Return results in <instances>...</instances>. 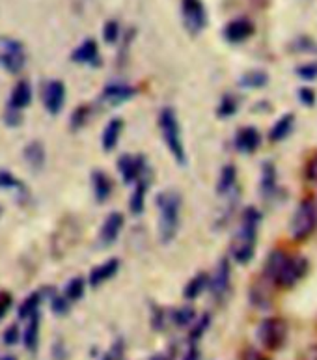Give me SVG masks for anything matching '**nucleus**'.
Masks as SVG:
<instances>
[{
	"mask_svg": "<svg viewBox=\"0 0 317 360\" xmlns=\"http://www.w3.org/2000/svg\"><path fill=\"white\" fill-rule=\"evenodd\" d=\"M159 129H161L162 140L167 144L168 151L172 153L178 165L187 162V153H185V144H183L181 125H179L178 114L172 107H164L159 114Z\"/></svg>",
	"mask_w": 317,
	"mask_h": 360,
	"instance_id": "20e7f679",
	"label": "nucleus"
},
{
	"mask_svg": "<svg viewBox=\"0 0 317 360\" xmlns=\"http://www.w3.org/2000/svg\"><path fill=\"white\" fill-rule=\"evenodd\" d=\"M295 127V114H284L282 118L276 120L269 131L271 142H282L291 135V131Z\"/></svg>",
	"mask_w": 317,
	"mask_h": 360,
	"instance_id": "b1692460",
	"label": "nucleus"
},
{
	"mask_svg": "<svg viewBox=\"0 0 317 360\" xmlns=\"http://www.w3.org/2000/svg\"><path fill=\"white\" fill-rule=\"evenodd\" d=\"M91 191H93V196H96L97 204H105L110 194H112V179L108 174H105L103 170H93L91 172Z\"/></svg>",
	"mask_w": 317,
	"mask_h": 360,
	"instance_id": "a211bd4d",
	"label": "nucleus"
},
{
	"mask_svg": "<svg viewBox=\"0 0 317 360\" xmlns=\"http://www.w3.org/2000/svg\"><path fill=\"white\" fill-rule=\"evenodd\" d=\"M259 224H261V213L254 205L242 211L241 224L231 241V258L239 265H247L252 262L256 254Z\"/></svg>",
	"mask_w": 317,
	"mask_h": 360,
	"instance_id": "f03ea898",
	"label": "nucleus"
},
{
	"mask_svg": "<svg viewBox=\"0 0 317 360\" xmlns=\"http://www.w3.org/2000/svg\"><path fill=\"white\" fill-rule=\"evenodd\" d=\"M41 302H44V291H34V293H30V295L22 301L21 307H19V319H25V321H27L28 317L34 316V314H38Z\"/></svg>",
	"mask_w": 317,
	"mask_h": 360,
	"instance_id": "cd10ccee",
	"label": "nucleus"
},
{
	"mask_svg": "<svg viewBox=\"0 0 317 360\" xmlns=\"http://www.w3.org/2000/svg\"><path fill=\"white\" fill-rule=\"evenodd\" d=\"M90 116H91V110L90 107H86V105L75 108V112L71 114V129H81V127H84Z\"/></svg>",
	"mask_w": 317,
	"mask_h": 360,
	"instance_id": "c9c22d12",
	"label": "nucleus"
},
{
	"mask_svg": "<svg viewBox=\"0 0 317 360\" xmlns=\"http://www.w3.org/2000/svg\"><path fill=\"white\" fill-rule=\"evenodd\" d=\"M22 342H25V347L30 353H36L39 345V312L34 314L27 319V328L22 333Z\"/></svg>",
	"mask_w": 317,
	"mask_h": 360,
	"instance_id": "393cba45",
	"label": "nucleus"
},
{
	"mask_svg": "<svg viewBox=\"0 0 317 360\" xmlns=\"http://www.w3.org/2000/svg\"><path fill=\"white\" fill-rule=\"evenodd\" d=\"M51 308H53L54 314L65 316V314L70 312L71 302L67 301L65 295H62V293H53V295H51Z\"/></svg>",
	"mask_w": 317,
	"mask_h": 360,
	"instance_id": "e433bc0d",
	"label": "nucleus"
},
{
	"mask_svg": "<svg viewBox=\"0 0 317 360\" xmlns=\"http://www.w3.org/2000/svg\"><path fill=\"white\" fill-rule=\"evenodd\" d=\"M11 304H13V299H11L10 293L8 291H0V321H2V317L6 314L10 312Z\"/></svg>",
	"mask_w": 317,
	"mask_h": 360,
	"instance_id": "79ce46f5",
	"label": "nucleus"
},
{
	"mask_svg": "<svg viewBox=\"0 0 317 360\" xmlns=\"http://www.w3.org/2000/svg\"><path fill=\"white\" fill-rule=\"evenodd\" d=\"M32 86L28 81H19L15 86L11 88L10 101H8V107L15 108V110H25V108L32 103Z\"/></svg>",
	"mask_w": 317,
	"mask_h": 360,
	"instance_id": "aec40b11",
	"label": "nucleus"
},
{
	"mask_svg": "<svg viewBox=\"0 0 317 360\" xmlns=\"http://www.w3.org/2000/svg\"><path fill=\"white\" fill-rule=\"evenodd\" d=\"M237 185V168L233 165H226V167L221 170V176H219V181H216V193L219 194H228L231 193Z\"/></svg>",
	"mask_w": 317,
	"mask_h": 360,
	"instance_id": "bb28decb",
	"label": "nucleus"
},
{
	"mask_svg": "<svg viewBox=\"0 0 317 360\" xmlns=\"http://www.w3.org/2000/svg\"><path fill=\"white\" fill-rule=\"evenodd\" d=\"M124 133V120L122 118H112L107 124V127L103 129L101 135V146L105 151L116 150V146L119 142V136Z\"/></svg>",
	"mask_w": 317,
	"mask_h": 360,
	"instance_id": "412c9836",
	"label": "nucleus"
},
{
	"mask_svg": "<svg viewBox=\"0 0 317 360\" xmlns=\"http://www.w3.org/2000/svg\"><path fill=\"white\" fill-rule=\"evenodd\" d=\"M118 172L125 183H135L140 176H144L148 172V165L142 155H131V153H124L118 159Z\"/></svg>",
	"mask_w": 317,
	"mask_h": 360,
	"instance_id": "9d476101",
	"label": "nucleus"
},
{
	"mask_svg": "<svg viewBox=\"0 0 317 360\" xmlns=\"http://www.w3.org/2000/svg\"><path fill=\"white\" fill-rule=\"evenodd\" d=\"M4 122L8 127H19L22 124V110H15V108H6Z\"/></svg>",
	"mask_w": 317,
	"mask_h": 360,
	"instance_id": "58836bf2",
	"label": "nucleus"
},
{
	"mask_svg": "<svg viewBox=\"0 0 317 360\" xmlns=\"http://www.w3.org/2000/svg\"><path fill=\"white\" fill-rule=\"evenodd\" d=\"M71 60L77 62V64L99 68V65H101V53H99V45H97L96 39H84V41L71 53Z\"/></svg>",
	"mask_w": 317,
	"mask_h": 360,
	"instance_id": "2eb2a0df",
	"label": "nucleus"
},
{
	"mask_svg": "<svg viewBox=\"0 0 317 360\" xmlns=\"http://www.w3.org/2000/svg\"><path fill=\"white\" fill-rule=\"evenodd\" d=\"M157 207H159V239L162 245H168L178 236L181 196L176 191H162L157 194Z\"/></svg>",
	"mask_w": 317,
	"mask_h": 360,
	"instance_id": "7ed1b4c3",
	"label": "nucleus"
},
{
	"mask_svg": "<svg viewBox=\"0 0 317 360\" xmlns=\"http://www.w3.org/2000/svg\"><path fill=\"white\" fill-rule=\"evenodd\" d=\"M19 338H21V330H19L17 325H10V327L4 330V334H2V342H4L6 345H15L17 342H19Z\"/></svg>",
	"mask_w": 317,
	"mask_h": 360,
	"instance_id": "ea45409f",
	"label": "nucleus"
},
{
	"mask_svg": "<svg viewBox=\"0 0 317 360\" xmlns=\"http://www.w3.org/2000/svg\"><path fill=\"white\" fill-rule=\"evenodd\" d=\"M304 360H317V345H312L304 351Z\"/></svg>",
	"mask_w": 317,
	"mask_h": 360,
	"instance_id": "de8ad7c7",
	"label": "nucleus"
},
{
	"mask_svg": "<svg viewBox=\"0 0 317 360\" xmlns=\"http://www.w3.org/2000/svg\"><path fill=\"white\" fill-rule=\"evenodd\" d=\"M170 319L176 327H188L196 321V310L193 307H181L172 310L170 314Z\"/></svg>",
	"mask_w": 317,
	"mask_h": 360,
	"instance_id": "2f4dec72",
	"label": "nucleus"
},
{
	"mask_svg": "<svg viewBox=\"0 0 317 360\" xmlns=\"http://www.w3.org/2000/svg\"><path fill=\"white\" fill-rule=\"evenodd\" d=\"M242 360H269L267 356L264 355V353H259L258 349H247L245 353H242Z\"/></svg>",
	"mask_w": 317,
	"mask_h": 360,
	"instance_id": "a18cd8bd",
	"label": "nucleus"
},
{
	"mask_svg": "<svg viewBox=\"0 0 317 360\" xmlns=\"http://www.w3.org/2000/svg\"><path fill=\"white\" fill-rule=\"evenodd\" d=\"M317 228V205L312 200H302L297 205L295 213L290 221V236L295 241H302L316 231Z\"/></svg>",
	"mask_w": 317,
	"mask_h": 360,
	"instance_id": "39448f33",
	"label": "nucleus"
},
{
	"mask_svg": "<svg viewBox=\"0 0 317 360\" xmlns=\"http://www.w3.org/2000/svg\"><path fill=\"white\" fill-rule=\"evenodd\" d=\"M22 155H25V161L30 168L34 170H41L45 167V159H47V153H45L44 144L39 142V140H32V142H28L25 146V151H22Z\"/></svg>",
	"mask_w": 317,
	"mask_h": 360,
	"instance_id": "4be33fe9",
	"label": "nucleus"
},
{
	"mask_svg": "<svg viewBox=\"0 0 317 360\" xmlns=\"http://www.w3.org/2000/svg\"><path fill=\"white\" fill-rule=\"evenodd\" d=\"M183 360H200L198 345L196 344L188 345V349H187V353H185V356H183Z\"/></svg>",
	"mask_w": 317,
	"mask_h": 360,
	"instance_id": "49530a36",
	"label": "nucleus"
},
{
	"mask_svg": "<svg viewBox=\"0 0 317 360\" xmlns=\"http://www.w3.org/2000/svg\"><path fill=\"white\" fill-rule=\"evenodd\" d=\"M267 82H269V75L261 70L247 71V73L239 79V84H241L242 88H248V90H259V88L267 86Z\"/></svg>",
	"mask_w": 317,
	"mask_h": 360,
	"instance_id": "c85d7f7f",
	"label": "nucleus"
},
{
	"mask_svg": "<svg viewBox=\"0 0 317 360\" xmlns=\"http://www.w3.org/2000/svg\"><path fill=\"white\" fill-rule=\"evenodd\" d=\"M258 342L265 349L278 351L287 340V323L282 317H267L258 325Z\"/></svg>",
	"mask_w": 317,
	"mask_h": 360,
	"instance_id": "423d86ee",
	"label": "nucleus"
},
{
	"mask_svg": "<svg viewBox=\"0 0 317 360\" xmlns=\"http://www.w3.org/2000/svg\"><path fill=\"white\" fill-rule=\"evenodd\" d=\"M308 273V262L299 254H290L282 248H274L265 262V278L276 288H293Z\"/></svg>",
	"mask_w": 317,
	"mask_h": 360,
	"instance_id": "f257e3e1",
	"label": "nucleus"
},
{
	"mask_svg": "<svg viewBox=\"0 0 317 360\" xmlns=\"http://www.w3.org/2000/svg\"><path fill=\"white\" fill-rule=\"evenodd\" d=\"M84 291H86V282H84V278L75 276V278H71L70 282H67V285H65L64 295L70 302H77L81 301L82 295H84Z\"/></svg>",
	"mask_w": 317,
	"mask_h": 360,
	"instance_id": "c756f323",
	"label": "nucleus"
},
{
	"mask_svg": "<svg viewBox=\"0 0 317 360\" xmlns=\"http://www.w3.org/2000/svg\"><path fill=\"white\" fill-rule=\"evenodd\" d=\"M122 36V28H119V22L110 19V21L105 22V27H103V39L107 41L108 45H114Z\"/></svg>",
	"mask_w": 317,
	"mask_h": 360,
	"instance_id": "f704fd0d",
	"label": "nucleus"
},
{
	"mask_svg": "<svg viewBox=\"0 0 317 360\" xmlns=\"http://www.w3.org/2000/svg\"><path fill=\"white\" fill-rule=\"evenodd\" d=\"M231 285V265L230 259L222 258L219 264H216V269L213 273V276H209V285L207 290L211 291V295L215 297L216 301H221L228 295Z\"/></svg>",
	"mask_w": 317,
	"mask_h": 360,
	"instance_id": "1a4fd4ad",
	"label": "nucleus"
},
{
	"mask_svg": "<svg viewBox=\"0 0 317 360\" xmlns=\"http://www.w3.org/2000/svg\"><path fill=\"white\" fill-rule=\"evenodd\" d=\"M150 360H172V353H157Z\"/></svg>",
	"mask_w": 317,
	"mask_h": 360,
	"instance_id": "09e8293b",
	"label": "nucleus"
},
{
	"mask_svg": "<svg viewBox=\"0 0 317 360\" xmlns=\"http://www.w3.org/2000/svg\"><path fill=\"white\" fill-rule=\"evenodd\" d=\"M118 271H119V259L110 258L90 271L88 282H90L91 288H99L101 284H105V282H108L110 278H114V276L118 274Z\"/></svg>",
	"mask_w": 317,
	"mask_h": 360,
	"instance_id": "f3484780",
	"label": "nucleus"
},
{
	"mask_svg": "<svg viewBox=\"0 0 317 360\" xmlns=\"http://www.w3.org/2000/svg\"><path fill=\"white\" fill-rule=\"evenodd\" d=\"M207 285H209V274L207 273L194 274L193 278L187 282V285H185L183 295H185V299H188V301H194V299H198V297L207 290Z\"/></svg>",
	"mask_w": 317,
	"mask_h": 360,
	"instance_id": "a878e982",
	"label": "nucleus"
},
{
	"mask_svg": "<svg viewBox=\"0 0 317 360\" xmlns=\"http://www.w3.org/2000/svg\"><path fill=\"white\" fill-rule=\"evenodd\" d=\"M148 187H150V172H145L144 176H140L135 181V191H133L129 200V210L133 215H142L144 213Z\"/></svg>",
	"mask_w": 317,
	"mask_h": 360,
	"instance_id": "6ab92c4d",
	"label": "nucleus"
},
{
	"mask_svg": "<svg viewBox=\"0 0 317 360\" xmlns=\"http://www.w3.org/2000/svg\"><path fill=\"white\" fill-rule=\"evenodd\" d=\"M233 146H235V150L239 153L250 155L261 146V135H259V131L256 127H242L235 133Z\"/></svg>",
	"mask_w": 317,
	"mask_h": 360,
	"instance_id": "dca6fc26",
	"label": "nucleus"
},
{
	"mask_svg": "<svg viewBox=\"0 0 317 360\" xmlns=\"http://www.w3.org/2000/svg\"><path fill=\"white\" fill-rule=\"evenodd\" d=\"M211 323V317L209 314H204V316L196 317V321H194V327L193 330H190V336H188V340H190V344H196L202 336H204V333L207 330V327H209Z\"/></svg>",
	"mask_w": 317,
	"mask_h": 360,
	"instance_id": "72a5a7b5",
	"label": "nucleus"
},
{
	"mask_svg": "<svg viewBox=\"0 0 317 360\" xmlns=\"http://www.w3.org/2000/svg\"><path fill=\"white\" fill-rule=\"evenodd\" d=\"M125 219L119 211H112L110 215L103 221L101 230H99V243L103 247H110L116 243V239L119 237L122 230H124Z\"/></svg>",
	"mask_w": 317,
	"mask_h": 360,
	"instance_id": "ddd939ff",
	"label": "nucleus"
},
{
	"mask_svg": "<svg viewBox=\"0 0 317 360\" xmlns=\"http://www.w3.org/2000/svg\"><path fill=\"white\" fill-rule=\"evenodd\" d=\"M254 30L256 28H254V22L250 19H247V17H237V19H231L226 27H224L222 36L230 44H242V41L252 38Z\"/></svg>",
	"mask_w": 317,
	"mask_h": 360,
	"instance_id": "f8f14e48",
	"label": "nucleus"
},
{
	"mask_svg": "<svg viewBox=\"0 0 317 360\" xmlns=\"http://www.w3.org/2000/svg\"><path fill=\"white\" fill-rule=\"evenodd\" d=\"M259 188H261V196L267 200L273 198L276 191H278V178H276V168H274L273 162H264Z\"/></svg>",
	"mask_w": 317,
	"mask_h": 360,
	"instance_id": "5701e85b",
	"label": "nucleus"
},
{
	"mask_svg": "<svg viewBox=\"0 0 317 360\" xmlns=\"http://www.w3.org/2000/svg\"><path fill=\"white\" fill-rule=\"evenodd\" d=\"M0 215H2V210H0Z\"/></svg>",
	"mask_w": 317,
	"mask_h": 360,
	"instance_id": "3c124183",
	"label": "nucleus"
},
{
	"mask_svg": "<svg viewBox=\"0 0 317 360\" xmlns=\"http://www.w3.org/2000/svg\"><path fill=\"white\" fill-rule=\"evenodd\" d=\"M299 99L304 107H312L313 103H316V91L312 88H301L299 90Z\"/></svg>",
	"mask_w": 317,
	"mask_h": 360,
	"instance_id": "37998d69",
	"label": "nucleus"
},
{
	"mask_svg": "<svg viewBox=\"0 0 317 360\" xmlns=\"http://www.w3.org/2000/svg\"><path fill=\"white\" fill-rule=\"evenodd\" d=\"M237 110H239V99L233 94H226V96H222L221 103L216 107V116L219 118H231V116H235Z\"/></svg>",
	"mask_w": 317,
	"mask_h": 360,
	"instance_id": "7c9ffc66",
	"label": "nucleus"
},
{
	"mask_svg": "<svg viewBox=\"0 0 317 360\" xmlns=\"http://www.w3.org/2000/svg\"><path fill=\"white\" fill-rule=\"evenodd\" d=\"M0 188L2 191H22L25 193V185H22L21 179H17L8 170H0Z\"/></svg>",
	"mask_w": 317,
	"mask_h": 360,
	"instance_id": "473e14b6",
	"label": "nucleus"
},
{
	"mask_svg": "<svg viewBox=\"0 0 317 360\" xmlns=\"http://www.w3.org/2000/svg\"><path fill=\"white\" fill-rule=\"evenodd\" d=\"M297 75L301 77L302 81H316L317 79V64H304L297 70Z\"/></svg>",
	"mask_w": 317,
	"mask_h": 360,
	"instance_id": "a19ab883",
	"label": "nucleus"
},
{
	"mask_svg": "<svg viewBox=\"0 0 317 360\" xmlns=\"http://www.w3.org/2000/svg\"><path fill=\"white\" fill-rule=\"evenodd\" d=\"M306 178L312 183H317V155L313 157L312 161L308 162L306 167Z\"/></svg>",
	"mask_w": 317,
	"mask_h": 360,
	"instance_id": "c03bdc74",
	"label": "nucleus"
},
{
	"mask_svg": "<svg viewBox=\"0 0 317 360\" xmlns=\"http://www.w3.org/2000/svg\"><path fill=\"white\" fill-rule=\"evenodd\" d=\"M183 25L188 34L198 36L207 27V11L202 0H181Z\"/></svg>",
	"mask_w": 317,
	"mask_h": 360,
	"instance_id": "6e6552de",
	"label": "nucleus"
},
{
	"mask_svg": "<svg viewBox=\"0 0 317 360\" xmlns=\"http://www.w3.org/2000/svg\"><path fill=\"white\" fill-rule=\"evenodd\" d=\"M0 360H15V356L8 355V356H2V359H0Z\"/></svg>",
	"mask_w": 317,
	"mask_h": 360,
	"instance_id": "8fccbe9b",
	"label": "nucleus"
},
{
	"mask_svg": "<svg viewBox=\"0 0 317 360\" xmlns=\"http://www.w3.org/2000/svg\"><path fill=\"white\" fill-rule=\"evenodd\" d=\"M136 96V90L125 82H108L107 86L103 88L101 99L108 105H124V103L131 101Z\"/></svg>",
	"mask_w": 317,
	"mask_h": 360,
	"instance_id": "4468645a",
	"label": "nucleus"
},
{
	"mask_svg": "<svg viewBox=\"0 0 317 360\" xmlns=\"http://www.w3.org/2000/svg\"><path fill=\"white\" fill-rule=\"evenodd\" d=\"M125 353V344L124 340H116L112 344V347L107 351V355L103 356L101 360H124Z\"/></svg>",
	"mask_w": 317,
	"mask_h": 360,
	"instance_id": "4c0bfd02",
	"label": "nucleus"
},
{
	"mask_svg": "<svg viewBox=\"0 0 317 360\" xmlns=\"http://www.w3.org/2000/svg\"><path fill=\"white\" fill-rule=\"evenodd\" d=\"M27 65V51L21 41L11 38H0V68L11 75L21 73Z\"/></svg>",
	"mask_w": 317,
	"mask_h": 360,
	"instance_id": "0eeeda50",
	"label": "nucleus"
},
{
	"mask_svg": "<svg viewBox=\"0 0 317 360\" xmlns=\"http://www.w3.org/2000/svg\"><path fill=\"white\" fill-rule=\"evenodd\" d=\"M44 107L48 114H60V110L64 108L65 105V84L62 81H48L44 86Z\"/></svg>",
	"mask_w": 317,
	"mask_h": 360,
	"instance_id": "9b49d317",
	"label": "nucleus"
}]
</instances>
